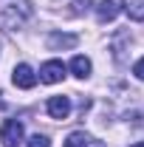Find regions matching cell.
I'll return each mask as SVG.
<instances>
[{
	"mask_svg": "<svg viewBox=\"0 0 144 147\" xmlns=\"http://www.w3.org/2000/svg\"><path fill=\"white\" fill-rule=\"evenodd\" d=\"M31 14H34V9H31L28 0H23V3H11V6H6V9L0 11V26H3V28H20Z\"/></svg>",
	"mask_w": 144,
	"mask_h": 147,
	"instance_id": "obj_1",
	"label": "cell"
},
{
	"mask_svg": "<svg viewBox=\"0 0 144 147\" xmlns=\"http://www.w3.org/2000/svg\"><path fill=\"white\" fill-rule=\"evenodd\" d=\"M0 142L3 147H17L23 142V125H20L17 119H6L3 122V127H0Z\"/></svg>",
	"mask_w": 144,
	"mask_h": 147,
	"instance_id": "obj_2",
	"label": "cell"
},
{
	"mask_svg": "<svg viewBox=\"0 0 144 147\" xmlns=\"http://www.w3.org/2000/svg\"><path fill=\"white\" fill-rule=\"evenodd\" d=\"M65 74H68V68H65L59 59H51V62H45V65L40 68V82L54 85V82H62V79H65Z\"/></svg>",
	"mask_w": 144,
	"mask_h": 147,
	"instance_id": "obj_3",
	"label": "cell"
},
{
	"mask_svg": "<svg viewBox=\"0 0 144 147\" xmlns=\"http://www.w3.org/2000/svg\"><path fill=\"white\" fill-rule=\"evenodd\" d=\"M11 82H14L17 88H23V91H28V88L37 85V74H34L31 65L20 62V65H14V71H11Z\"/></svg>",
	"mask_w": 144,
	"mask_h": 147,
	"instance_id": "obj_4",
	"label": "cell"
},
{
	"mask_svg": "<svg viewBox=\"0 0 144 147\" xmlns=\"http://www.w3.org/2000/svg\"><path fill=\"white\" fill-rule=\"evenodd\" d=\"M122 9H124V0H102L96 6V17H99V23H110V20H116Z\"/></svg>",
	"mask_w": 144,
	"mask_h": 147,
	"instance_id": "obj_5",
	"label": "cell"
},
{
	"mask_svg": "<svg viewBox=\"0 0 144 147\" xmlns=\"http://www.w3.org/2000/svg\"><path fill=\"white\" fill-rule=\"evenodd\" d=\"M45 110H48L51 119H68V113H71V99H68V96H51L48 105H45Z\"/></svg>",
	"mask_w": 144,
	"mask_h": 147,
	"instance_id": "obj_6",
	"label": "cell"
},
{
	"mask_svg": "<svg viewBox=\"0 0 144 147\" xmlns=\"http://www.w3.org/2000/svg\"><path fill=\"white\" fill-rule=\"evenodd\" d=\"M76 42H79V37H76V34H59V31L48 34V48H51V51H59V48H73Z\"/></svg>",
	"mask_w": 144,
	"mask_h": 147,
	"instance_id": "obj_7",
	"label": "cell"
},
{
	"mask_svg": "<svg viewBox=\"0 0 144 147\" xmlns=\"http://www.w3.org/2000/svg\"><path fill=\"white\" fill-rule=\"evenodd\" d=\"M62 147H105L102 142H96L93 136H88V133H82V130H76V133H71L68 139H65V144Z\"/></svg>",
	"mask_w": 144,
	"mask_h": 147,
	"instance_id": "obj_8",
	"label": "cell"
},
{
	"mask_svg": "<svg viewBox=\"0 0 144 147\" xmlns=\"http://www.w3.org/2000/svg\"><path fill=\"white\" fill-rule=\"evenodd\" d=\"M71 71H73V76H76V79H85V76L90 74V59H88V57H73Z\"/></svg>",
	"mask_w": 144,
	"mask_h": 147,
	"instance_id": "obj_9",
	"label": "cell"
},
{
	"mask_svg": "<svg viewBox=\"0 0 144 147\" xmlns=\"http://www.w3.org/2000/svg\"><path fill=\"white\" fill-rule=\"evenodd\" d=\"M124 11L130 14V20L144 23V0H130V3H124Z\"/></svg>",
	"mask_w": 144,
	"mask_h": 147,
	"instance_id": "obj_10",
	"label": "cell"
},
{
	"mask_svg": "<svg viewBox=\"0 0 144 147\" xmlns=\"http://www.w3.org/2000/svg\"><path fill=\"white\" fill-rule=\"evenodd\" d=\"M26 147H51V142H48V136H42V133H34L31 139H28V144Z\"/></svg>",
	"mask_w": 144,
	"mask_h": 147,
	"instance_id": "obj_11",
	"label": "cell"
},
{
	"mask_svg": "<svg viewBox=\"0 0 144 147\" xmlns=\"http://www.w3.org/2000/svg\"><path fill=\"white\" fill-rule=\"evenodd\" d=\"M90 9V0H76L73 3V14H82V11H88Z\"/></svg>",
	"mask_w": 144,
	"mask_h": 147,
	"instance_id": "obj_12",
	"label": "cell"
},
{
	"mask_svg": "<svg viewBox=\"0 0 144 147\" xmlns=\"http://www.w3.org/2000/svg\"><path fill=\"white\" fill-rule=\"evenodd\" d=\"M133 74H136V76H139V79L144 82V57L139 59V62H136V65H133Z\"/></svg>",
	"mask_w": 144,
	"mask_h": 147,
	"instance_id": "obj_13",
	"label": "cell"
},
{
	"mask_svg": "<svg viewBox=\"0 0 144 147\" xmlns=\"http://www.w3.org/2000/svg\"><path fill=\"white\" fill-rule=\"evenodd\" d=\"M133 147H144V142H139V144H133Z\"/></svg>",
	"mask_w": 144,
	"mask_h": 147,
	"instance_id": "obj_14",
	"label": "cell"
}]
</instances>
